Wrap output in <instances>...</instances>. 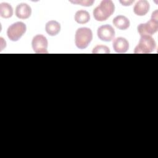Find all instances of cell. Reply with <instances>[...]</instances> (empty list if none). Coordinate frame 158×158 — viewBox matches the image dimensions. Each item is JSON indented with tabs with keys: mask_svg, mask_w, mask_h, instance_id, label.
<instances>
[{
	"mask_svg": "<svg viewBox=\"0 0 158 158\" xmlns=\"http://www.w3.org/2000/svg\"><path fill=\"white\" fill-rule=\"evenodd\" d=\"M156 48V43L154 38L150 36H141L138 45L135 47V54H149L152 52Z\"/></svg>",
	"mask_w": 158,
	"mask_h": 158,
	"instance_id": "4",
	"label": "cell"
},
{
	"mask_svg": "<svg viewBox=\"0 0 158 158\" xmlns=\"http://www.w3.org/2000/svg\"><path fill=\"white\" fill-rule=\"evenodd\" d=\"M115 33L114 28L108 24L99 27L97 31V35L99 40L106 42L111 41L115 36Z\"/></svg>",
	"mask_w": 158,
	"mask_h": 158,
	"instance_id": "7",
	"label": "cell"
},
{
	"mask_svg": "<svg viewBox=\"0 0 158 158\" xmlns=\"http://www.w3.org/2000/svg\"><path fill=\"white\" fill-rule=\"evenodd\" d=\"M120 2L122 4V6H130L133 2H134V0L133 1H120Z\"/></svg>",
	"mask_w": 158,
	"mask_h": 158,
	"instance_id": "17",
	"label": "cell"
},
{
	"mask_svg": "<svg viewBox=\"0 0 158 158\" xmlns=\"http://www.w3.org/2000/svg\"><path fill=\"white\" fill-rule=\"evenodd\" d=\"M149 8L150 5L148 1L146 0H140L135 4L133 8V12L138 16H144L149 12Z\"/></svg>",
	"mask_w": 158,
	"mask_h": 158,
	"instance_id": "10",
	"label": "cell"
},
{
	"mask_svg": "<svg viewBox=\"0 0 158 158\" xmlns=\"http://www.w3.org/2000/svg\"><path fill=\"white\" fill-rule=\"evenodd\" d=\"M138 31L140 36H150L158 30V17L157 10L152 12L151 20L146 23H140L137 27Z\"/></svg>",
	"mask_w": 158,
	"mask_h": 158,
	"instance_id": "3",
	"label": "cell"
},
{
	"mask_svg": "<svg viewBox=\"0 0 158 158\" xmlns=\"http://www.w3.org/2000/svg\"><path fill=\"white\" fill-rule=\"evenodd\" d=\"M114 25L122 30H127L130 25L129 19L124 15H118L114 18L112 20Z\"/></svg>",
	"mask_w": 158,
	"mask_h": 158,
	"instance_id": "11",
	"label": "cell"
},
{
	"mask_svg": "<svg viewBox=\"0 0 158 158\" xmlns=\"http://www.w3.org/2000/svg\"><path fill=\"white\" fill-rule=\"evenodd\" d=\"M115 10L114 2L110 0H103L99 6H97L93 12V17L97 21L103 22L106 20Z\"/></svg>",
	"mask_w": 158,
	"mask_h": 158,
	"instance_id": "1",
	"label": "cell"
},
{
	"mask_svg": "<svg viewBox=\"0 0 158 158\" xmlns=\"http://www.w3.org/2000/svg\"><path fill=\"white\" fill-rule=\"evenodd\" d=\"M75 20L80 24H85L88 23L90 20V15L88 11L85 10H78L75 14Z\"/></svg>",
	"mask_w": 158,
	"mask_h": 158,
	"instance_id": "13",
	"label": "cell"
},
{
	"mask_svg": "<svg viewBox=\"0 0 158 158\" xmlns=\"http://www.w3.org/2000/svg\"><path fill=\"white\" fill-rule=\"evenodd\" d=\"M70 2L73 4H80L82 6L85 7H89L93 5V4L94 2V1L93 0H89V1H70Z\"/></svg>",
	"mask_w": 158,
	"mask_h": 158,
	"instance_id": "16",
	"label": "cell"
},
{
	"mask_svg": "<svg viewBox=\"0 0 158 158\" xmlns=\"http://www.w3.org/2000/svg\"><path fill=\"white\" fill-rule=\"evenodd\" d=\"M112 46L117 53H125L129 48V43L125 38L117 37L114 39Z\"/></svg>",
	"mask_w": 158,
	"mask_h": 158,
	"instance_id": "8",
	"label": "cell"
},
{
	"mask_svg": "<svg viewBox=\"0 0 158 158\" xmlns=\"http://www.w3.org/2000/svg\"><path fill=\"white\" fill-rule=\"evenodd\" d=\"M45 30L49 35L56 36L60 32V25L56 20H50L46 23Z\"/></svg>",
	"mask_w": 158,
	"mask_h": 158,
	"instance_id": "12",
	"label": "cell"
},
{
	"mask_svg": "<svg viewBox=\"0 0 158 158\" xmlns=\"http://www.w3.org/2000/svg\"><path fill=\"white\" fill-rule=\"evenodd\" d=\"M31 14V9L26 3H20L15 8V15L20 19H27Z\"/></svg>",
	"mask_w": 158,
	"mask_h": 158,
	"instance_id": "9",
	"label": "cell"
},
{
	"mask_svg": "<svg viewBox=\"0 0 158 158\" xmlns=\"http://www.w3.org/2000/svg\"><path fill=\"white\" fill-rule=\"evenodd\" d=\"M93 40V33L90 28L81 27L77 30L75 35L76 46L81 49H85Z\"/></svg>",
	"mask_w": 158,
	"mask_h": 158,
	"instance_id": "2",
	"label": "cell"
},
{
	"mask_svg": "<svg viewBox=\"0 0 158 158\" xmlns=\"http://www.w3.org/2000/svg\"><path fill=\"white\" fill-rule=\"evenodd\" d=\"M48 42L47 38L43 35H36L33 38L31 41L32 48L35 53L46 54L48 53Z\"/></svg>",
	"mask_w": 158,
	"mask_h": 158,
	"instance_id": "6",
	"label": "cell"
},
{
	"mask_svg": "<svg viewBox=\"0 0 158 158\" xmlns=\"http://www.w3.org/2000/svg\"><path fill=\"white\" fill-rule=\"evenodd\" d=\"M93 54H108L110 53L109 48L104 45H98L93 48L92 51Z\"/></svg>",
	"mask_w": 158,
	"mask_h": 158,
	"instance_id": "15",
	"label": "cell"
},
{
	"mask_svg": "<svg viewBox=\"0 0 158 158\" xmlns=\"http://www.w3.org/2000/svg\"><path fill=\"white\" fill-rule=\"evenodd\" d=\"M13 15V8L10 4L7 2L0 4V15L4 19H9Z\"/></svg>",
	"mask_w": 158,
	"mask_h": 158,
	"instance_id": "14",
	"label": "cell"
},
{
	"mask_svg": "<svg viewBox=\"0 0 158 158\" xmlns=\"http://www.w3.org/2000/svg\"><path fill=\"white\" fill-rule=\"evenodd\" d=\"M26 25L22 22H17L10 25L7 30V35L12 41H18L25 33Z\"/></svg>",
	"mask_w": 158,
	"mask_h": 158,
	"instance_id": "5",
	"label": "cell"
}]
</instances>
